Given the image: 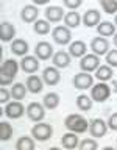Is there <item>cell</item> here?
Masks as SVG:
<instances>
[{
  "mask_svg": "<svg viewBox=\"0 0 117 150\" xmlns=\"http://www.w3.org/2000/svg\"><path fill=\"white\" fill-rule=\"evenodd\" d=\"M19 66H20V63H17L16 59H3V63L0 64V84H2V88L13 83L14 77L19 72Z\"/></svg>",
  "mask_w": 117,
  "mask_h": 150,
  "instance_id": "1",
  "label": "cell"
},
{
  "mask_svg": "<svg viewBox=\"0 0 117 150\" xmlns=\"http://www.w3.org/2000/svg\"><path fill=\"white\" fill-rule=\"evenodd\" d=\"M64 127L72 133H84L89 130V122L80 114H69L64 119Z\"/></svg>",
  "mask_w": 117,
  "mask_h": 150,
  "instance_id": "2",
  "label": "cell"
},
{
  "mask_svg": "<svg viewBox=\"0 0 117 150\" xmlns=\"http://www.w3.org/2000/svg\"><path fill=\"white\" fill-rule=\"evenodd\" d=\"M111 97V86L106 83H97L91 89V98L97 103H103Z\"/></svg>",
  "mask_w": 117,
  "mask_h": 150,
  "instance_id": "3",
  "label": "cell"
},
{
  "mask_svg": "<svg viewBox=\"0 0 117 150\" xmlns=\"http://www.w3.org/2000/svg\"><path fill=\"white\" fill-rule=\"evenodd\" d=\"M53 134V128H51L50 124H45V122H39V124H35V127L31 128V136L33 139L36 141H49Z\"/></svg>",
  "mask_w": 117,
  "mask_h": 150,
  "instance_id": "4",
  "label": "cell"
},
{
  "mask_svg": "<svg viewBox=\"0 0 117 150\" xmlns=\"http://www.w3.org/2000/svg\"><path fill=\"white\" fill-rule=\"evenodd\" d=\"M100 58H98L97 55H94V53H87L86 56H83L81 59H80V69H81V72H87V74H91L95 70L97 72V69L100 67Z\"/></svg>",
  "mask_w": 117,
  "mask_h": 150,
  "instance_id": "5",
  "label": "cell"
},
{
  "mask_svg": "<svg viewBox=\"0 0 117 150\" xmlns=\"http://www.w3.org/2000/svg\"><path fill=\"white\" fill-rule=\"evenodd\" d=\"M51 36H53V41L58 45H67L72 41V33H70V28L67 27H55L53 31H51Z\"/></svg>",
  "mask_w": 117,
  "mask_h": 150,
  "instance_id": "6",
  "label": "cell"
},
{
  "mask_svg": "<svg viewBox=\"0 0 117 150\" xmlns=\"http://www.w3.org/2000/svg\"><path fill=\"white\" fill-rule=\"evenodd\" d=\"M94 86V77L87 72H78L73 77V88L78 91H84V89H92Z\"/></svg>",
  "mask_w": 117,
  "mask_h": 150,
  "instance_id": "7",
  "label": "cell"
},
{
  "mask_svg": "<svg viewBox=\"0 0 117 150\" xmlns=\"http://www.w3.org/2000/svg\"><path fill=\"white\" fill-rule=\"evenodd\" d=\"M27 116H28V119H30L31 122H35V124H39V122H42V119H44V116H45V108H44V105L36 103V102L30 103V105L27 106Z\"/></svg>",
  "mask_w": 117,
  "mask_h": 150,
  "instance_id": "8",
  "label": "cell"
},
{
  "mask_svg": "<svg viewBox=\"0 0 117 150\" xmlns=\"http://www.w3.org/2000/svg\"><path fill=\"white\" fill-rule=\"evenodd\" d=\"M108 131V122H105L100 117H95L89 122V133L92 134V138H103Z\"/></svg>",
  "mask_w": 117,
  "mask_h": 150,
  "instance_id": "9",
  "label": "cell"
},
{
  "mask_svg": "<svg viewBox=\"0 0 117 150\" xmlns=\"http://www.w3.org/2000/svg\"><path fill=\"white\" fill-rule=\"evenodd\" d=\"M27 112V110L23 108L20 102H9L3 106V114L8 116L9 119H19Z\"/></svg>",
  "mask_w": 117,
  "mask_h": 150,
  "instance_id": "10",
  "label": "cell"
},
{
  "mask_svg": "<svg viewBox=\"0 0 117 150\" xmlns=\"http://www.w3.org/2000/svg\"><path fill=\"white\" fill-rule=\"evenodd\" d=\"M53 47H51V44H49L47 41H41L37 42L36 47H35V56L37 59L41 61H47L50 58H53Z\"/></svg>",
  "mask_w": 117,
  "mask_h": 150,
  "instance_id": "11",
  "label": "cell"
},
{
  "mask_svg": "<svg viewBox=\"0 0 117 150\" xmlns=\"http://www.w3.org/2000/svg\"><path fill=\"white\" fill-rule=\"evenodd\" d=\"M59 80H61V74L55 66H49V67L42 70V81L47 86H56L59 83Z\"/></svg>",
  "mask_w": 117,
  "mask_h": 150,
  "instance_id": "12",
  "label": "cell"
},
{
  "mask_svg": "<svg viewBox=\"0 0 117 150\" xmlns=\"http://www.w3.org/2000/svg\"><path fill=\"white\" fill-rule=\"evenodd\" d=\"M37 16H39V9H37L36 5H25V6L22 8V11H20V21L25 22V23L37 22L39 21Z\"/></svg>",
  "mask_w": 117,
  "mask_h": 150,
  "instance_id": "13",
  "label": "cell"
},
{
  "mask_svg": "<svg viewBox=\"0 0 117 150\" xmlns=\"http://www.w3.org/2000/svg\"><path fill=\"white\" fill-rule=\"evenodd\" d=\"M69 55L72 56V58H80L81 59L83 56H86L87 53V45H86V42L81 41V39H77V41H72L69 44Z\"/></svg>",
  "mask_w": 117,
  "mask_h": 150,
  "instance_id": "14",
  "label": "cell"
},
{
  "mask_svg": "<svg viewBox=\"0 0 117 150\" xmlns=\"http://www.w3.org/2000/svg\"><path fill=\"white\" fill-rule=\"evenodd\" d=\"M91 50L94 52V55L100 56V55H106L109 52V42L108 39L101 36H95L91 42Z\"/></svg>",
  "mask_w": 117,
  "mask_h": 150,
  "instance_id": "15",
  "label": "cell"
},
{
  "mask_svg": "<svg viewBox=\"0 0 117 150\" xmlns=\"http://www.w3.org/2000/svg\"><path fill=\"white\" fill-rule=\"evenodd\" d=\"M20 69L25 74L35 75L37 72V69H39V59H37L36 56H31V55L23 56L22 61H20Z\"/></svg>",
  "mask_w": 117,
  "mask_h": 150,
  "instance_id": "16",
  "label": "cell"
},
{
  "mask_svg": "<svg viewBox=\"0 0 117 150\" xmlns=\"http://www.w3.org/2000/svg\"><path fill=\"white\" fill-rule=\"evenodd\" d=\"M100 19H101V14L97 11V9H87L86 13L83 14V23H84V27H87V28H94V27H98L100 25Z\"/></svg>",
  "mask_w": 117,
  "mask_h": 150,
  "instance_id": "17",
  "label": "cell"
},
{
  "mask_svg": "<svg viewBox=\"0 0 117 150\" xmlns=\"http://www.w3.org/2000/svg\"><path fill=\"white\" fill-rule=\"evenodd\" d=\"M66 17V13L61 6H56V5H51V6H47L45 9V19L49 22H53V23H58L61 22L63 19Z\"/></svg>",
  "mask_w": 117,
  "mask_h": 150,
  "instance_id": "18",
  "label": "cell"
},
{
  "mask_svg": "<svg viewBox=\"0 0 117 150\" xmlns=\"http://www.w3.org/2000/svg\"><path fill=\"white\" fill-rule=\"evenodd\" d=\"M14 36H16V28L9 22H2L0 23V39L2 42H13Z\"/></svg>",
  "mask_w": 117,
  "mask_h": 150,
  "instance_id": "19",
  "label": "cell"
},
{
  "mask_svg": "<svg viewBox=\"0 0 117 150\" xmlns=\"http://www.w3.org/2000/svg\"><path fill=\"white\" fill-rule=\"evenodd\" d=\"M61 145L63 149L66 150H73L80 145V139H78V134L77 133H72V131H67V133L63 134L61 138Z\"/></svg>",
  "mask_w": 117,
  "mask_h": 150,
  "instance_id": "20",
  "label": "cell"
},
{
  "mask_svg": "<svg viewBox=\"0 0 117 150\" xmlns=\"http://www.w3.org/2000/svg\"><path fill=\"white\" fill-rule=\"evenodd\" d=\"M70 58L72 56L69 55V52H56V53L53 55V58H51V63H53V66L56 69H64L67 67V66L70 64Z\"/></svg>",
  "mask_w": 117,
  "mask_h": 150,
  "instance_id": "21",
  "label": "cell"
},
{
  "mask_svg": "<svg viewBox=\"0 0 117 150\" xmlns=\"http://www.w3.org/2000/svg\"><path fill=\"white\" fill-rule=\"evenodd\" d=\"M25 86H27V89H28L31 94H39V92L42 91V88H44V81H42L41 77L30 75V77H27Z\"/></svg>",
  "mask_w": 117,
  "mask_h": 150,
  "instance_id": "22",
  "label": "cell"
},
{
  "mask_svg": "<svg viewBox=\"0 0 117 150\" xmlns=\"http://www.w3.org/2000/svg\"><path fill=\"white\" fill-rule=\"evenodd\" d=\"M28 50H30V45H28V42L25 39H14L11 42V52L14 55L17 56H27Z\"/></svg>",
  "mask_w": 117,
  "mask_h": 150,
  "instance_id": "23",
  "label": "cell"
},
{
  "mask_svg": "<svg viewBox=\"0 0 117 150\" xmlns=\"http://www.w3.org/2000/svg\"><path fill=\"white\" fill-rule=\"evenodd\" d=\"M95 77L100 83H106V81H111L112 77H114V72H112V67L111 66H106V64H101L100 67L97 69L95 72Z\"/></svg>",
  "mask_w": 117,
  "mask_h": 150,
  "instance_id": "24",
  "label": "cell"
},
{
  "mask_svg": "<svg viewBox=\"0 0 117 150\" xmlns=\"http://www.w3.org/2000/svg\"><path fill=\"white\" fill-rule=\"evenodd\" d=\"M83 22V17L80 16V13L77 11H69L66 13V17H64V23L67 28H77L80 27V23Z\"/></svg>",
  "mask_w": 117,
  "mask_h": 150,
  "instance_id": "25",
  "label": "cell"
},
{
  "mask_svg": "<svg viewBox=\"0 0 117 150\" xmlns=\"http://www.w3.org/2000/svg\"><path fill=\"white\" fill-rule=\"evenodd\" d=\"M97 33H98V36H101V38L114 36V35H116V25H114L112 22H109V21L101 22L100 25L97 27Z\"/></svg>",
  "mask_w": 117,
  "mask_h": 150,
  "instance_id": "26",
  "label": "cell"
},
{
  "mask_svg": "<svg viewBox=\"0 0 117 150\" xmlns=\"http://www.w3.org/2000/svg\"><path fill=\"white\" fill-rule=\"evenodd\" d=\"M27 91H28V89H27V86L23 83H14L13 88H11V97L16 102H20V100L25 98Z\"/></svg>",
  "mask_w": 117,
  "mask_h": 150,
  "instance_id": "27",
  "label": "cell"
},
{
  "mask_svg": "<svg viewBox=\"0 0 117 150\" xmlns=\"http://www.w3.org/2000/svg\"><path fill=\"white\" fill-rule=\"evenodd\" d=\"M42 102H44V108H47V110H55V108H58L61 98L56 92H47Z\"/></svg>",
  "mask_w": 117,
  "mask_h": 150,
  "instance_id": "28",
  "label": "cell"
},
{
  "mask_svg": "<svg viewBox=\"0 0 117 150\" xmlns=\"http://www.w3.org/2000/svg\"><path fill=\"white\" fill-rule=\"evenodd\" d=\"M36 144L35 139L30 138V136H20L16 142V150H35Z\"/></svg>",
  "mask_w": 117,
  "mask_h": 150,
  "instance_id": "29",
  "label": "cell"
},
{
  "mask_svg": "<svg viewBox=\"0 0 117 150\" xmlns=\"http://www.w3.org/2000/svg\"><path fill=\"white\" fill-rule=\"evenodd\" d=\"M92 105H94V100L89 96H86V94H80V96L77 97V106H78V110H81V111H91L92 110Z\"/></svg>",
  "mask_w": 117,
  "mask_h": 150,
  "instance_id": "30",
  "label": "cell"
},
{
  "mask_svg": "<svg viewBox=\"0 0 117 150\" xmlns=\"http://www.w3.org/2000/svg\"><path fill=\"white\" fill-rule=\"evenodd\" d=\"M33 30H35V33H36V35H39V36L49 35V33H50V22L47 21V19H39L37 22H35Z\"/></svg>",
  "mask_w": 117,
  "mask_h": 150,
  "instance_id": "31",
  "label": "cell"
},
{
  "mask_svg": "<svg viewBox=\"0 0 117 150\" xmlns=\"http://www.w3.org/2000/svg\"><path fill=\"white\" fill-rule=\"evenodd\" d=\"M11 136H13V125L9 122L2 120L0 122V141L5 142V141L11 139Z\"/></svg>",
  "mask_w": 117,
  "mask_h": 150,
  "instance_id": "32",
  "label": "cell"
},
{
  "mask_svg": "<svg viewBox=\"0 0 117 150\" xmlns=\"http://www.w3.org/2000/svg\"><path fill=\"white\" fill-rule=\"evenodd\" d=\"M100 6L106 14L117 13V0H100Z\"/></svg>",
  "mask_w": 117,
  "mask_h": 150,
  "instance_id": "33",
  "label": "cell"
},
{
  "mask_svg": "<svg viewBox=\"0 0 117 150\" xmlns=\"http://www.w3.org/2000/svg\"><path fill=\"white\" fill-rule=\"evenodd\" d=\"M80 150H97L98 149V142L95 139H83L78 145Z\"/></svg>",
  "mask_w": 117,
  "mask_h": 150,
  "instance_id": "34",
  "label": "cell"
},
{
  "mask_svg": "<svg viewBox=\"0 0 117 150\" xmlns=\"http://www.w3.org/2000/svg\"><path fill=\"white\" fill-rule=\"evenodd\" d=\"M106 64L111 67H117V49H112L106 53Z\"/></svg>",
  "mask_w": 117,
  "mask_h": 150,
  "instance_id": "35",
  "label": "cell"
},
{
  "mask_svg": "<svg viewBox=\"0 0 117 150\" xmlns=\"http://www.w3.org/2000/svg\"><path fill=\"white\" fill-rule=\"evenodd\" d=\"M81 3H83V0H64V6L69 8L70 11H75L77 8H80Z\"/></svg>",
  "mask_w": 117,
  "mask_h": 150,
  "instance_id": "36",
  "label": "cell"
},
{
  "mask_svg": "<svg viewBox=\"0 0 117 150\" xmlns=\"http://www.w3.org/2000/svg\"><path fill=\"white\" fill-rule=\"evenodd\" d=\"M9 97H11V91H8V89H5V88L0 89V103H2V105L9 103Z\"/></svg>",
  "mask_w": 117,
  "mask_h": 150,
  "instance_id": "37",
  "label": "cell"
},
{
  "mask_svg": "<svg viewBox=\"0 0 117 150\" xmlns=\"http://www.w3.org/2000/svg\"><path fill=\"white\" fill-rule=\"evenodd\" d=\"M108 128L112 131H117V112H112L108 119Z\"/></svg>",
  "mask_w": 117,
  "mask_h": 150,
  "instance_id": "38",
  "label": "cell"
},
{
  "mask_svg": "<svg viewBox=\"0 0 117 150\" xmlns=\"http://www.w3.org/2000/svg\"><path fill=\"white\" fill-rule=\"evenodd\" d=\"M33 5H36V6H39V5H47L49 3V0H33Z\"/></svg>",
  "mask_w": 117,
  "mask_h": 150,
  "instance_id": "39",
  "label": "cell"
},
{
  "mask_svg": "<svg viewBox=\"0 0 117 150\" xmlns=\"http://www.w3.org/2000/svg\"><path fill=\"white\" fill-rule=\"evenodd\" d=\"M101 150H116L114 147H111V145H106V147H103Z\"/></svg>",
  "mask_w": 117,
  "mask_h": 150,
  "instance_id": "40",
  "label": "cell"
},
{
  "mask_svg": "<svg viewBox=\"0 0 117 150\" xmlns=\"http://www.w3.org/2000/svg\"><path fill=\"white\" fill-rule=\"evenodd\" d=\"M112 41H114V45L117 47V33H116V35H114V39H112Z\"/></svg>",
  "mask_w": 117,
  "mask_h": 150,
  "instance_id": "41",
  "label": "cell"
},
{
  "mask_svg": "<svg viewBox=\"0 0 117 150\" xmlns=\"http://www.w3.org/2000/svg\"><path fill=\"white\" fill-rule=\"evenodd\" d=\"M49 150H66V149H59V147H50Z\"/></svg>",
  "mask_w": 117,
  "mask_h": 150,
  "instance_id": "42",
  "label": "cell"
},
{
  "mask_svg": "<svg viewBox=\"0 0 117 150\" xmlns=\"http://www.w3.org/2000/svg\"><path fill=\"white\" fill-rule=\"evenodd\" d=\"M112 84H114V91L117 92V83H112Z\"/></svg>",
  "mask_w": 117,
  "mask_h": 150,
  "instance_id": "43",
  "label": "cell"
},
{
  "mask_svg": "<svg viewBox=\"0 0 117 150\" xmlns=\"http://www.w3.org/2000/svg\"><path fill=\"white\" fill-rule=\"evenodd\" d=\"M114 25L117 27V14H116V19H114Z\"/></svg>",
  "mask_w": 117,
  "mask_h": 150,
  "instance_id": "44",
  "label": "cell"
}]
</instances>
